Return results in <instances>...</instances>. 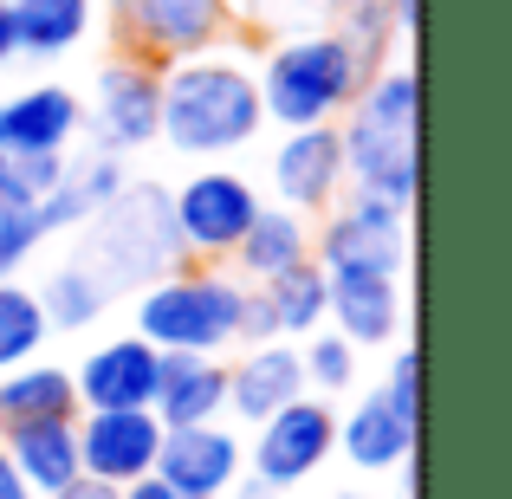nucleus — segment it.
I'll return each instance as SVG.
<instances>
[{
    "label": "nucleus",
    "instance_id": "f257e3e1",
    "mask_svg": "<svg viewBox=\"0 0 512 499\" xmlns=\"http://www.w3.org/2000/svg\"><path fill=\"white\" fill-rule=\"evenodd\" d=\"M260 130H266L260 78H253V59L234 39L163 65V124H156V143H169L175 156L227 163V156L253 150Z\"/></svg>",
    "mask_w": 512,
    "mask_h": 499
},
{
    "label": "nucleus",
    "instance_id": "f03ea898",
    "mask_svg": "<svg viewBox=\"0 0 512 499\" xmlns=\"http://www.w3.org/2000/svg\"><path fill=\"white\" fill-rule=\"evenodd\" d=\"M415 124H422V78H415V65H376L363 78V91L350 98V111L338 117L344 182L357 195L415 208V188H422Z\"/></svg>",
    "mask_w": 512,
    "mask_h": 499
},
{
    "label": "nucleus",
    "instance_id": "7ed1b4c3",
    "mask_svg": "<svg viewBox=\"0 0 512 499\" xmlns=\"http://www.w3.org/2000/svg\"><path fill=\"white\" fill-rule=\"evenodd\" d=\"M253 78H260L266 124L299 130V124H338L350 111V98L363 91L370 65H363L331 26H286V33L253 59Z\"/></svg>",
    "mask_w": 512,
    "mask_h": 499
},
{
    "label": "nucleus",
    "instance_id": "20e7f679",
    "mask_svg": "<svg viewBox=\"0 0 512 499\" xmlns=\"http://www.w3.org/2000/svg\"><path fill=\"white\" fill-rule=\"evenodd\" d=\"M240 292H247V279H240L234 266L182 260V266H169L163 279L137 286V337H150L156 350L221 357V350H234Z\"/></svg>",
    "mask_w": 512,
    "mask_h": 499
},
{
    "label": "nucleus",
    "instance_id": "39448f33",
    "mask_svg": "<svg viewBox=\"0 0 512 499\" xmlns=\"http://www.w3.org/2000/svg\"><path fill=\"white\" fill-rule=\"evenodd\" d=\"M85 227H91V253L85 260L98 266L117 292H137V286H150V279H163L169 266L188 260L163 182H124Z\"/></svg>",
    "mask_w": 512,
    "mask_h": 499
},
{
    "label": "nucleus",
    "instance_id": "423d86ee",
    "mask_svg": "<svg viewBox=\"0 0 512 499\" xmlns=\"http://www.w3.org/2000/svg\"><path fill=\"white\" fill-rule=\"evenodd\" d=\"M260 201L266 195L253 188V175H240L227 163H195L188 182L169 188V214H175V234H182V253L188 260H208V266H227V253L253 227Z\"/></svg>",
    "mask_w": 512,
    "mask_h": 499
},
{
    "label": "nucleus",
    "instance_id": "0eeeda50",
    "mask_svg": "<svg viewBox=\"0 0 512 499\" xmlns=\"http://www.w3.org/2000/svg\"><path fill=\"white\" fill-rule=\"evenodd\" d=\"M104 26H111L117 52H137L150 65H175L188 52L227 46L240 33V7L234 0H124Z\"/></svg>",
    "mask_w": 512,
    "mask_h": 499
},
{
    "label": "nucleus",
    "instance_id": "6e6552de",
    "mask_svg": "<svg viewBox=\"0 0 512 499\" xmlns=\"http://www.w3.org/2000/svg\"><path fill=\"white\" fill-rule=\"evenodd\" d=\"M156 124H163V65L137 59V52H111L91 78V104H85V130L91 150H150Z\"/></svg>",
    "mask_w": 512,
    "mask_h": 499
},
{
    "label": "nucleus",
    "instance_id": "1a4fd4ad",
    "mask_svg": "<svg viewBox=\"0 0 512 499\" xmlns=\"http://www.w3.org/2000/svg\"><path fill=\"white\" fill-rule=\"evenodd\" d=\"M312 260L325 273L363 266V273H402L409 266V208L344 188L325 208V227H312Z\"/></svg>",
    "mask_w": 512,
    "mask_h": 499
},
{
    "label": "nucleus",
    "instance_id": "9d476101",
    "mask_svg": "<svg viewBox=\"0 0 512 499\" xmlns=\"http://www.w3.org/2000/svg\"><path fill=\"white\" fill-rule=\"evenodd\" d=\"M338 454V409L318 396H292L286 409H273L266 422H253V474L266 487H305L318 467Z\"/></svg>",
    "mask_w": 512,
    "mask_h": 499
},
{
    "label": "nucleus",
    "instance_id": "9b49d317",
    "mask_svg": "<svg viewBox=\"0 0 512 499\" xmlns=\"http://www.w3.org/2000/svg\"><path fill=\"white\" fill-rule=\"evenodd\" d=\"M266 188L273 201L299 214H325L331 201L344 195V143L338 124H299V130H279L273 143V163H266Z\"/></svg>",
    "mask_w": 512,
    "mask_h": 499
},
{
    "label": "nucleus",
    "instance_id": "f8f14e48",
    "mask_svg": "<svg viewBox=\"0 0 512 499\" xmlns=\"http://www.w3.org/2000/svg\"><path fill=\"white\" fill-rule=\"evenodd\" d=\"M156 448H163L156 409H78V467L104 487L156 474Z\"/></svg>",
    "mask_w": 512,
    "mask_h": 499
},
{
    "label": "nucleus",
    "instance_id": "ddd939ff",
    "mask_svg": "<svg viewBox=\"0 0 512 499\" xmlns=\"http://www.w3.org/2000/svg\"><path fill=\"white\" fill-rule=\"evenodd\" d=\"M247 467V448L227 422H188V428H163L156 448V480L175 487L182 499H221Z\"/></svg>",
    "mask_w": 512,
    "mask_h": 499
},
{
    "label": "nucleus",
    "instance_id": "4468645a",
    "mask_svg": "<svg viewBox=\"0 0 512 499\" xmlns=\"http://www.w3.org/2000/svg\"><path fill=\"white\" fill-rule=\"evenodd\" d=\"M78 137H85V98L59 78H33L0 98V156H52L72 150Z\"/></svg>",
    "mask_w": 512,
    "mask_h": 499
},
{
    "label": "nucleus",
    "instance_id": "2eb2a0df",
    "mask_svg": "<svg viewBox=\"0 0 512 499\" xmlns=\"http://www.w3.org/2000/svg\"><path fill=\"white\" fill-rule=\"evenodd\" d=\"M156 370H163V350H156L150 337H137V331L104 337V344L85 350L78 370H72L78 409H150Z\"/></svg>",
    "mask_w": 512,
    "mask_h": 499
},
{
    "label": "nucleus",
    "instance_id": "dca6fc26",
    "mask_svg": "<svg viewBox=\"0 0 512 499\" xmlns=\"http://www.w3.org/2000/svg\"><path fill=\"white\" fill-rule=\"evenodd\" d=\"M331 279V305H325V325L344 331L357 350L376 344H396L402 331V273H363V266H338Z\"/></svg>",
    "mask_w": 512,
    "mask_h": 499
},
{
    "label": "nucleus",
    "instance_id": "f3484780",
    "mask_svg": "<svg viewBox=\"0 0 512 499\" xmlns=\"http://www.w3.org/2000/svg\"><path fill=\"white\" fill-rule=\"evenodd\" d=\"M292 396H305V363L292 337H266V344H240V363H227V415L240 422H266L273 409H286Z\"/></svg>",
    "mask_w": 512,
    "mask_h": 499
},
{
    "label": "nucleus",
    "instance_id": "a211bd4d",
    "mask_svg": "<svg viewBox=\"0 0 512 499\" xmlns=\"http://www.w3.org/2000/svg\"><path fill=\"white\" fill-rule=\"evenodd\" d=\"M150 409H156V422H163V428L221 422V415H227V363L221 357H201V350H163Z\"/></svg>",
    "mask_w": 512,
    "mask_h": 499
},
{
    "label": "nucleus",
    "instance_id": "6ab92c4d",
    "mask_svg": "<svg viewBox=\"0 0 512 499\" xmlns=\"http://www.w3.org/2000/svg\"><path fill=\"white\" fill-rule=\"evenodd\" d=\"M312 260V214L286 208V201H260V214H253V227L240 234V247L227 253V266H234L247 286H260V279L286 273V266Z\"/></svg>",
    "mask_w": 512,
    "mask_h": 499
},
{
    "label": "nucleus",
    "instance_id": "aec40b11",
    "mask_svg": "<svg viewBox=\"0 0 512 499\" xmlns=\"http://www.w3.org/2000/svg\"><path fill=\"white\" fill-rule=\"evenodd\" d=\"M7 13H13V46L33 65L78 52L98 26V0H7Z\"/></svg>",
    "mask_w": 512,
    "mask_h": 499
},
{
    "label": "nucleus",
    "instance_id": "412c9836",
    "mask_svg": "<svg viewBox=\"0 0 512 499\" xmlns=\"http://www.w3.org/2000/svg\"><path fill=\"white\" fill-rule=\"evenodd\" d=\"M0 448L13 454V467H20V480L33 487V499L72 487L85 467H78V415L72 422H20L0 435Z\"/></svg>",
    "mask_w": 512,
    "mask_h": 499
},
{
    "label": "nucleus",
    "instance_id": "4be33fe9",
    "mask_svg": "<svg viewBox=\"0 0 512 499\" xmlns=\"http://www.w3.org/2000/svg\"><path fill=\"white\" fill-rule=\"evenodd\" d=\"M338 454L357 474H396V461L415 454V428L383 396H363L350 415H338Z\"/></svg>",
    "mask_w": 512,
    "mask_h": 499
},
{
    "label": "nucleus",
    "instance_id": "5701e85b",
    "mask_svg": "<svg viewBox=\"0 0 512 499\" xmlns=\"http://www.w3.org/2000/svg\"><path fill=\"white\" fill-rule=\"evenodd\" d=\"M72 415H78V389L65 363L33 357L20 370H0V435L20 422H72Z\"/></svg>",
    "mask_w": 512,
    "mask_h": 499
},
{
    "label": "nucleus",
    "instance_id": "b1692460",
    "mask_svg": "<svg viewBox=\"0 0 512 499\" xmlns=\"http://www.w3.org/2000/svg\"><path fill=\"white\" fill-rule=\"evenodd\" d=\"M39 312H46V325L52 331H91L104 312H111V299H117V286L98 273L91 260H65V266H52L46 279H39Z\"/></svg>",
    "mask_w": 512,
    "mask_h": 499
},
{
    "label": "nucleus",
    "instance_id": "393cba45",
    "mask_svg": "<svg viewBox=\"0 0 512 499\" xmlns=\"http://www.w3.org/2000/svg\"><path fill=\"white\" fill-rule=\"evenodd\" d=\"M260 292H266V305H273L279 337H312L318 325H325L331 279H325V266H318V260H299V266H286V273L260 279Z\"/></svg>",
    "mask_w": 512,
    "mask_h": 499
},
{
    "label": "nucleus",
    "instance_id": "a878e982",
    "mask_svg": "<svg viewBox=\"0 0 512 499\" xmlns=\"http://www.w3.org/2000/svg\"><path fill=\"white\" fill-rule=\"evenodd\" d=\"M46 344H52V325L39 312V292L20 273L0 279V370H20V363L46 357Z\"/></svg>",
    "mask_w": 512,
    "mask_h": 499
},
{
    "label": "nucleus",
    "instance_id": "bb28decb",
    "mask_svg": "<svg viewBox=\"0 0 512 499\" xmlns=\"http://www.w3.org/2000/svg\"><path fill=\"white\" fill-rule=\"evenodd\" d=\"M325 20H331V33H338L363 65H370V72H376V65H389V52H396V39H402L396 20H389V0H331Z\"/></svg>",
    "mask_w": 512,
    "mask_h": 499
},
{
    "label": "nucleus",
    "instance_id": "cd10ccee",
    "mask_svg": "<svg viewBox=\"0 0 512 499\" xmlns=\"http://www.w3.org/2000/svg\"><path fill=\"white\" fill-rule=\"evenodd\" d=\"M299 363H305V389H318V396H344L350 383H357V344H350L344 331L318 325L312 337H299Z\"/></svg>",
    "mask_w": 512,
    "mask_h": 499
},
{
    "label": "nucleus",
    "instance_id": "c85d7f7f",
    "mask_svg": "<svg viewBox=\"0 0 512 499\" xmlns=\"http://www.w3.org/2000/svg\"><path fill=\"white\" fill-rule=\"evenodd\" d=\"M39 247H46V227H39L33 201L26 195H0V279H13Z\"/></svg>",
    "mask_w": 512,
    "mask_h": 499
},
{
    "label": "nucleus",
    "instance_id": "c756f323",
    "mask_svg": "<svg viewBox=\"0 0 512 499\" xmlns=\"http://www.w3.org/2000/svg\"><path fill=\"white\" fill-rule=\"evenodd\" d=\"M65 182H72V188H78V201L98 214L104 201H111L117 188L130 182V175H124V156H111V150H85V156H65Z\"/></svg>",
    "mask_w": 512,
    "mask_h": 499
},
{
    "label": "nucleus",
    "instance_id": "7c9ffc66",
    "mask_svg": "<svg viewBox=\"0 0 512 499\" xmlns=\"http://www.w3.org/2000/svg\"><path fill=\"white\" fill-rule=\"evenodd\" d=\"M376 396L389 402V409L402 415V422H422V350H396V357H389V376H383V389H376Z\"/></svg>",
    "mask_w": 512,
    "mask_h": 499
},
{
    "label": "nucleus",
    "instance_id": "2f4dec72",
    "mask_svg": "<svg viewBox=\"0 0 512 499\" xmlns=\"http://www.w3.org/2000/svg\"><path fill=\"white\" fill-rule=\"evenodd\" d=\"M65 156H72V150H52V156H7V175H13V188H20L26 201H39L46 188H59V175H65Z\"/></svg>",
    "mask_w": 512,
    "mask_h": 499
},
{
    "label": "nucleus",
    "instance_id": "473e14b6",
    "mask_svg": "<svg viewBox=\"0 0 512 499\" xmlns=\"http://www.w3.org/2000/svg\"><path fill=\"white\" fill-rule=\"evenodd\" d=\"M247 20H266V26H312L331 13V0H234Z\"/></svg>",
    "mask_w": 512,
    "mask_h": 499
},
{
    "label": "nucleus",
    "instance_id": "72a5a7b5",
    "mask_svg": "<svg viewBox=\"0 0 512 499\" xmlns=\"http://www.w3.org/2000/svg\"><path fill=\"white\" fill-rule=\"evenodd\" d=\"M266 337H279L273 305H266V292H260V286H247V292H240V325H234V344H266Z\"/></svg>",
    "mask_w": 512,
    "mask_h": 499
},
{
    "label": "nucleus",
    "instance_id": "f704fd0d",
    "mask_svg": "<svg viewBox=\"0 0 512 499\" xmlns=\"http://www.w3.org/2000/svg\"><path fill=\"white\" fill-rule=\"evenodd\" d=\"M46 499H117V487H104V480H91V474H78L72 487H59V493H46Z\"/></svg>",
    "mask_w": 512,
    "mask_h": 499
},
{
    "label": "nucleus",
    "instance_id": "c9c22d12",
    "mask_svg": "<svg viewBox=\"0 0 512 499\" xmlns=\"http://www.w3.org/2000/svg\"><path fill=\"white\" fill-rule=\"evenodd\" d=\"M0 499H33V487L20 480V467H13L7 448H0Z\"/></svg>",
    "mask_w": 512,
    "mask_h": 499
},
{
    "label": "nucleus",
    "instance_id": "e433bc0d",
    "mask_svg": "<svg viewBox=\"0 0 512 499\" xmlns=\"http://www.w3.org/2000/svg\"><path fill=\"white\" fill-rule=\"evenodd\" d=\"M117 499H182V493L163 487L156 474H143V480H130V487H117Z\"/></svg>",
    "mask_w": 512,
    "mask_h": 499
},
{
    "label": "nucleus",
    "instance_id": "4c0bfd02",
    "mask_svg": "<svg viewBox=\"0 0 512 499\" xmlns=\"http://www.w3.org/2000/svg\"><path fill=\"white\" fill-rule=\"evenodd\" d=\"M389 20H396L402 39H415V26H422V0H389Z\"/></svg>",
    "mask_w": 512,
    "mask_h": 499
},
{
    "label": "nucleus",
    "instance_id": "58836bf2",
    "mask_svg": "<svg viewBox=\"0 0 512 499\" xmlns=\"http://www.w3.org/2000/svg\"><path fill=\"white\" fill-rule=\"evenodd\" d=\"M221 499H279V487H266L260 474H240V480H234V487H227Z\"/></svg>",
    "mask_w": 512,
    "mask_h": 499
},
{
    "label": "nucleus",
    "instance_id": "ea45409f",
    "mask_svg": "<svg viewBox=\"0 0 512 499\" xmlns=\"http://www.w3.org/2000/svg\"><path fill=\"white\" fill-rule=\"evenodd\" d=\"M20 59V46H13V13H7V0H0V72Z\"/></svg>",
    "mask_w": 512,
    "mask_h": 499
},
{
    "label": "nucleus",
    "instance_id": "a19ab883",
    "mask_svg": "<svg viewBox=\"0 0 512 499\" xmlns=\"http://www.w3.org/2000/svg\"><path fill=\"white\" fill-rule=\"evenodd\" d=\"M338 499H357V493H338Z\"/></svg>",
    "mask_w": 512,
    "mask_h": 499
}]
</instances>
